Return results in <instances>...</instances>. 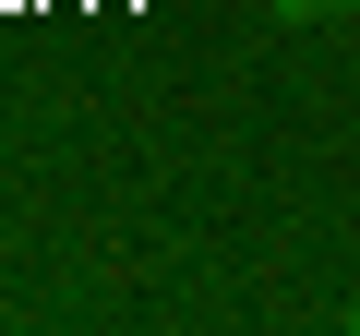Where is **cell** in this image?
I'll list each match as a JSON object with an SVG mask.
<instances>
[{"label":"cell","mask_w":360,"mask_h":336,"mask_svg":"<svg viewBox=\"0 0 360 336\" xmlns=\"http://www.w3.org/2000/svg\"><path fill=\"white\" fill-rule=\"evenodd\" d=\"M276 25H324V13H348V0H264Z\"/></svg>","instance_id":"cell-1"},{"label":"cell","mask_w":360,"mask_h":336,"mask_svg":"<svg viewBox=\"0 0 360 336\" xmlns=\"http://www.w3.org/2000/svg\"><path fill=\"white\" fill-rule=\"evenodd\" d=\"M348 324H360V300H348Z\"/></svg>","instance_id":"cell-2"}]
</instances>
